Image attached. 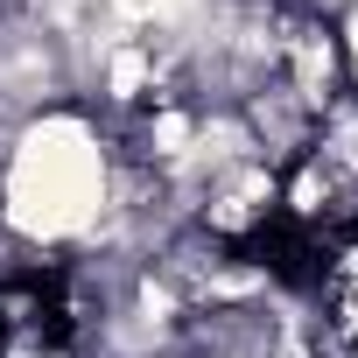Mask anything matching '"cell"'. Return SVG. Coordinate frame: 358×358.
<instances>
[{
    "instance_id": "1",
    "label": "cell",
    "mask_w": 358,
    "mask_h": 358,
    "mask_svg": "<svg viewBox=\"0 0 358 358\" xmlns=\"http://www.w3.org/2000/svg\"><path fill=\"white\" fill-rule=\"evenodd\" d=\"M113 162L120 127L85 99L43 106L0 141V239L29 274L71 267L99 246L113 211Z\"/></svg>"
},
{
    "instance_id": "2",
    "label": "cell",
    "mask_w": 358,
    "mask_h": 358,
    "mask_svg": "<svg viewBox=\"0 0 358 358\" xmlns=\"http://www.w3.org/2000/svg\"><path fill=\"white\" fill-rule=\"evenodd\" d=\"M330 36H337V57H344V92L358 99V0L330 22Z\"/></svg>"
}]
</instances>
